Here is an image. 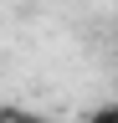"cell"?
Wrapping results in <instances>:
<instances>
[{"label": "cell", "mask_w": 118, "mask_h": 123, "mask_svg": "<svg viewBox=\"0 0 118 123\" xmlns=\"http://www.w3.org/2000/svg\"><path fill=\"white\" fill-rule=\"evenodd\" d=\"M87 123H118V103H103V108H93V113H87Z\"/></svg>", "instance_id": "cell-1"}]
</instances>
